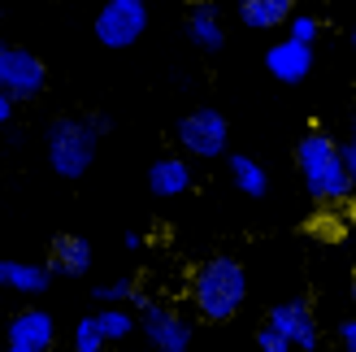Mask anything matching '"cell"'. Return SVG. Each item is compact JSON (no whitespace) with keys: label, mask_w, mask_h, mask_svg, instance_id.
<instances>
[{"label":"cell","mask_w":356,"mask_h":352,"mask_svg":"<svg viewBox=\"0 0 356 352\" xmlns=\"http://www.w3.org/2000/svg\"><path fill=\"white\" fill-rule=\"evenodd\" d=\"M135 318H139V330H144V339L156 348V352H191V318L187 313H178L174 305H161V301H144L139 296L135 301Z\"/></svg>","instance_id":"5"},{"label":"cell","mask_w":356,"mask_h":352,"mask_svg":"<svg viewBox=\"0 0 356 352\" xmlns=\"http://www.w3.org/2000/svg\"><path fill=\"white\" fill-rule=\"evenodd\" d=\"M296 174L305 191L317 205H348L356 200V187L348 179V166H343V144L322 131V127H305L296 139Z\"/></svg>","instance_id":"2"},{"label":"cell","mask_w":356,"mask_h":352,"mask_svg":"<svg viewBox=\"0 0 356 352\" xmlns=\"http://www.w3.org/2000/svg\"><path fill=\"white\" fill-rule=\"evenodd\" d=\"M187 35H191V44L204 48V52H222L226 48V22L209 0H195L187 9Z\"/></svg>","instance_id":"13"},{"label":"cell","mask_w":356,"mask_h":352,"mask_svg":"<svg viewBox=\"0 0 356 352\" xmlns=\"http://www.w3.org/2000/svg\"><path fill=\"white\" fill-rule=\"evenodd\" d=\"M148 191L152 196H161V200H178V196H187L191 191V166H187V157H156V161L148 166Z\"/></svg>","instance_id":"12"},{"label":"cell","mask_w":356,"mask_h":352,"mask_svg":"<svg viewBox=\"0 0 356 352\" xmlns=\"http://www.w3.org/2000/svg\"><path fill=\"white\" fill-rule=\"evenodd\" d=\"M0 52H5V40H0Z\"/></svg>","instance_id":"28"},{"label":"cell","mask_w":356,"mask_h":352,"mask_svg":"<svg viewBox=\"0 0 356 352\" xmlns=\"http://www.w3.org/2000/svg\"><path fill=\"white\" fill-rule=\"evenodd\" d=\"M287 35H291V40H300V44H317V35H322V17H317V13H291V22H287Z\"/></svg>","instance_id":"20"},{"label":"cell","mask_w":356,"mask_h":352,"mask_svg":"<svg viewBox=\"0 0 356 352\" xmlns=\"http://www.w3.org/2000/svg\"><path fill=\"white\" fill-rule=\"evenodd\" d=\"M352 5H356V0H352Z\"/></svg>","instance_id":"29"},{"label":"cell","mask_w":356,"mask_h":352,"mask_svg":"<svg viewBox=\"0 0 356 352\" xmlns=\"http://www.w3.org/2000/svg\"><path fill=\"white\" fill-rule=\"evenodd\" d=\"M352 305H356V270H352Z\"/></svg>","instance_id":"26"},{"label":"cell","mask_w":356,"mask_h":352,"mask_svg":"<svg viewBox=\"0 0 356 352\" xmlns=\"http://www.w3.org/2000/svg\"><path fill=\"white\" fill-rule=\"evenodd\" d=\"M265 326H274L278 335L291 344V352H313L317 339H322L309 301H282V305H274L270 313H265Z\"/></svg>","instance_id":"8"},{"label":"cell","mask_w":356,"mask_h":352,"mask_svg":"<svg viewBox=\"0 0 356 352\" xmlns=\"http://www.w3.org/2000/svg\"><path fill=\"white\" fill-rule=\"evenodd\" d=\"M265 70L278 79V83H305L313 74V48L300 44V40H274L265 48Z\"/></svg>","instance_id":"11"},{"label":"cell","mask_w":356,"mask_h":352,"mask_svg":"<svg viewBox=\"0 0 356 352\" xmlns=\"http://www.w3.org/2000/svg\"><path fill=\"white\" fill-rule=\"evenodd\" d=\"M252 344H257V352H291V344L282 339V335H278L274 326H265V322L257 326V335H252Z\"/></svg>","instance_id":"21"},{"label":"cell","mask_w":356,"mask_h":352,"mask_svg":"<svg viewBox=\"0 0 356 352\" xmlns=\"http://www.w3.org/2000/svg\"><path fill=\"white\" fill-rule=\"evenodd\" d=\"M226 170H230V183H235V191H243L248 200H261L265 191H270V174H265V166L257 161V157L230 152V157H226Z\"/></svg>","instance_id":"16"},{"label":"cell","mask_w":356,"mask_h":352,"mask_svg":"<svg viewBox=\"0 0 356 352\" xmlns=\"http://www.w3.org/2000/svg\"><path fill=\"white\" fill-rule=\"evenodd\" d=\"M243 301H248V270L235 257H204L187 274V305L209 326L235 322Z\"/></svg>","instance_id":"1"},{"label":"cell","mask_w":356,"mask_h":352,"mask_svg":"<svg viewBox=\"0 0 356 352\" xmlns=\"http://www.w3.org/2000/svg\"><path fill=\"white\" fill-rule=\"evenodd\" d=\"M352 48H356V26H352Z\"/></svg>","instance_id":"27"},{"label":"cell","mask_w":356,"mask_h":352,"mask_svg":"<svg viewBox=\"0 0 356 352\" xmlns=\"http://www.w3.org/2000/svg\"><path fill=\"white\" fill-rule=\"evenodd\" d=\"M96 148H100V131L92 118H57L44 139L48 170L57 179H83L96 161Z\"/></svg>","instance_id":"3"},{"label":"cell","mask_w":356,"mask_h":352,"mask_svg":"<svg viewBox=\"0 0 356 352\" xmlns=\"http://www.w3.org/2000/svg\"><path fill=\"white\" fill-rule=\"evenodd\" d=\"M343 166H348V179H352V187H356V109H352V118H348V144H343Z\"/></svg>","instance_id":"22"},{"label":"cell","mask_w":356,"mask_h":352,"mask_svg":"<svg viewBox=\"0 0 356 352\" xmlns=\"http://www.w3.org/2000/svg\"><path fill=\"white\" fill-rule=\"evenodd\" d=\"M70 352H109V344H104L100 326H96V313L74 322V330H70Z\"/></svg>","instance_id":"18"},{"label":"cell","mask_w":356,"mask_h":352,"mask_svg":"<svg viewBox=\"0 0 356 352\" xmlns=\"http://www.w3.org/2000/svg\"><path fill=\"white\" fill-rule=\"evenodd\" d=\"M92 296H96V305H135L144 291L135 287V278H113V283H96Z\"/></svg>","instance_id":"19"},{"label":"cell","mask_w":356,"mask_h":352,"mask_svg":"<svg viewBox=\"0 0 356 352\" xmlns=\"http://www.w3.org/2000/svg\"><path fill=\"white\" fill-rule=\"evenodd\" d=\"M96 326H100V335L104 344H127L135 330H139V318L127 309V305H100L96 313Z\"/></svg>","instance_id":"17"},{"label":"cell","mask_w":356,"mask_h":352,"mask_svg":"<svg viewBox=\"0 0 356 352\" xmlns=\"http://www.w3.org/2000/svg\"><path fill=\"white\" fill-rule=\"evenodd\" d=\"M57 322L48 309H17L5 330V352H52Z\"/></svg>","instance_id":"9"},{"label":"cell","mask_w":356,"mask_h":352,"mask_svg":"<svg viewBox=\"0 0 356 352\" xmlns=\"http://www.w3.org/2000/svg\"><path fill=\"white\" fill-rule=\"evenodd\" d=\"M0 287H9L17 296H44L52 287L48 266H35V261H5L0 257Z\"/></svg>","instance_id":"14"},{"label":"cell","mask_w":356,"mask_h":352,"mask_svg":"<svg viewBox=\"0 0 356 352\" xmlns=\"http://www.w3.org/2000/svg\"><path fill=\"white\" fill-rule=\"evenodd\" d=\"M13 118V100L5 96V92H0V127H5V122Z\"/></svg>","instance_id":"24"},{"label":"cell","mask_w":356,"mask_h":352,"mask_svg":"<svg viewBox=\"0 0 356 352\" xmlns=\"http://www.w3.org/2000/svg\"><path fill=\"white\" fill-rule=\"evenodd\" d=\"M296 0H239V17L248 31H278L282 22H291Z\"/></svg>","instance_id":"15"},{"label":"cell","mask_w":356,"mask_h":352,"mask_svg":"<svg viewBox=\"0 0 356 352\" xmlns=\"http://www.w3.org/2000/svg\"><path fill=\"white\" fill-rule=\"evenodd\" d=\"M92 261H96L92 243H87L83 235H74V231H65V235H52L44 266H48L52 278H83L87 270H92Z\"/></svg>","instance_id":"10"},{"label":"cell","mask_w":356,"mask_h":352,"mask_svg":"<svg viewBox=\"0 0 356 352\" xmlns=\"http://www.w3.org/2000/svg\"><path fill=\"white\" fill-rule=\"evenodd\" d=\"M339 344H343L348 352H356V318H343V322H339Z\"/></svg>","instance_id":"23"},{"label":"cell","mask_w":356,"mask_h":352,"mask_svg":"<svg viewBox=\"0 0 356 352\" xmlns=\"http://www.w3.org/2000/svg\"><path fill=\"white\" fill-rule=\"evenodd\" d=\"M144 31H148V5L144 0H104L92 17V35L113 52L139 44Z\"/></svg>","instance_id":"4"},{"label":"cell","mask_w":356,"mask_h":352,"mask_svg":"<svg viewBox=\"0 0 356 352\" xmlns=\"http://www.w3.org/2000/svg\"><path fill=\"white\" fill-rule=\"evenodd\" d=\"M122 243H127V248H144V235H139V231H127V235H122Z\"/></svg>","instance_id":"25"},{"label":"cell","mask_w":356,"mask_h":352,"mask_svg":"<svg viewBox=\"0 0 356 352\" xmlns=\"http://www.w3.org/2000/svg\"><path fill=\"white\" fill-rule=\"evenodd\" d=\"M44 83H48V65L31 48L5 44V52H0V92L9 100H35L44 92Z\"/></svg>","instance_id":"7"},{"label":"cell","mask_w":356,"mask_h":352,"mask_svg":"<svg viewBox=\"0 0 356 352\" xmlns=\"http://www.w3.org/2000/svg\"><path fill=\"white\" fill-rule=\"evenodd\" d=\"M178 144H183L187 157H200V161H213L222 157L230 144V122L222 109H191L187 118H178Z\"/></svg>","instance_id":"6"}]
</instances>
